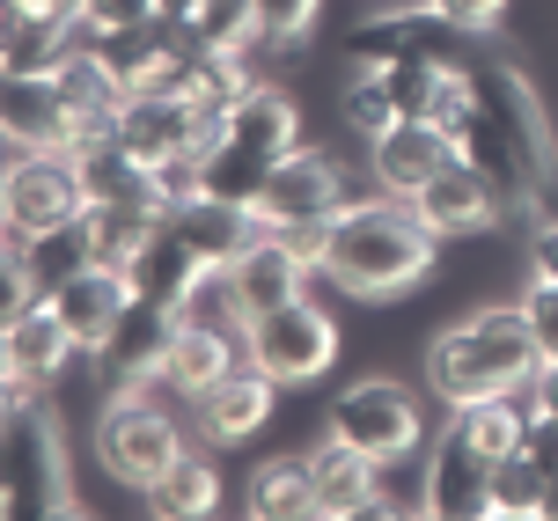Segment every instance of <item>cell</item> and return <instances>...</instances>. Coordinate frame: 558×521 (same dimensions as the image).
I'll use <instances>...</instances> for the list:
<instances>
[{
	"label": "cell",
	"instance_id": "obj_1",
	"mask_svg": "<svg viewBox=\"0 0 558 521\" xmlns=\"http://www.w3.org/2000/svg\"><path fill=\"white\" fill-rule=\"evenodd\" d=\"M441 125L456 133V147L493 177L500 206L544 214L558 198V140H551V125H544V104H536L530 74H522L514 59L477 52L471 66L456 74V88H448Z\"/></svg>",
	"mask_w": 558,
	"mask_h": 521
},
{
	"label": "cell",
	"instance_id": "obj_2",
	"mask_svg": "<svg viewBox=\"0 0 558 521\" xmlns=\"http://www.w3.org/2000/svg\"><path fill=\"white\" fill-rule=\"evenodd\" d=\"M302 147V110L294 96L257 82L251 96L214 110L206 125V147H198V198H221V206H243L257 214V198L272 184V169Z\"/></svg>",
	"mask_w": 558,
	"mask_h": 521
},
{
	"label": "cell",
	"instance_id": "obj_3",
	"mask_svg": "<svg viewBox=\"0 0 558 521\" xmlns=\"http://www.w3.org/2000/svg\"><path fill=\"white\" fill-rule=\"evenodd\" d=\"M434 250H441V235L412 214V198H367L331 220L324 279L345 287L353 302H383V294H404L434 272Z\"/></svg>",
	"mask_w": 558,
	"mask_h": 521
},
{
	"label": "cell",
	"instance_id": "obj_4",
	"mask_svg": "<svg viewBox=\"0 0 558 521\" xmlns=\"http://www.w3.org/2000/svg\"><path fill=\"white\" fill-rule=\"evenodd\" d=\"M536 360H544V346H536V330H530V316H522V302H514V308L500 302V308L463 316L456 330H441V338L426 346V383H434V397L456 412V404H471V397L530 389Z\"/></svg>",
	"mask_w": 558,
	"mask_h": 521
},
{
	"label": "cell",
	"instance_id": "obj_5",
	"mask_svg": "<svg viewBox=\"0 0 558 521\" xmlns=\"http://www.w3.org/2000/svg\"><path fill=\"white\" fill-rule=\"evenodd\" d=\"M0 514L8 521H52L74 514V485H66V440L59 419L37 397H15L0 419Z\"/></svg>",
	"mask_w": 558,
	"mask_h": 521
},
{
	"label": "cell",
	"instance_id": "obj_6",
	"mask_svg": "<svg viewBox=\"0 0 558 521\" xmlns=\"http://www.w3.org/2000/svg\"><path fill=\"white\" fill-rule=\"evenodd\" d=\"M88 214V184L74 147H8L0 177V220L8 235H66Z\"/></svg>",
	"mask_w": 558,
	"mask_h": 521
},
{
	"label": "cell",
	"instance_id": "obj_7",
	"mask_svg": "<svg viewBox=\"0 0 558 521\" xmlns=\"http://www.w3.org/2000/svg\"><path fill=\"white\" fill-rule=\"evenodd\" d=\"M345 59L353 66H383V59H434L448 74H463L477 59V29L448 23L434 0H418V8H383V15H367L353 37H345Z\"/></svg>",
	"mask_w": 558,
	"mask_h": 521
},
{
	"label": "cell",
	"instance_id": "obj_8",
	"mask_svg": "<svg viewBox=\"0 0 558 521\" xmlns=\"http://www.w3.org/2000/svg\"><path fill=\"white\" fill-rule=\"evenodd\" d=\"M243 360H257L279 389L316 383V375L338 360V324L316 302H302V294H294V302L257 308V316H251V330H243Z\"/></svg>",
	"mask_w": 558,
	"mask_h": 521
},
{
	"label": "cell",
	"instance_id": "obj_9",
	"mask_svg": "<svg viewBox=\"0 0 558 521\" xmlns=\"http://www.w3.org/2000/svg\"><path fill=\"white\" fill-rule=\"evenodd\" d=\"M331 434L345 440V448L375 456V463H404L418 440H426V412H418V397L404 383H383V375H375V383L338 389Z\"/></svg>",
	"mask_w": 558,
	"mask_h": 521
},
{
	"label": "cell",
	"instance_id": "obj_10",
	"mask_svg": "<svg viewBox=\"0 0 558 521\" xmlns=\"http://www.w3.org/2000/svg\"><path fill=\"white\" fill-rule=\"evenodd\" d=\"M96 448H104L111 477H125V485H140V493L184 456V440H177L169 412H155L140 389H118L111 404H104V419H96Z\"/></svg>",
	"mask_w": 558,
	"mask_h": 521
},
{
	"label": "cell",
	"instance_id": "obj_11",
	"mask_svg": "<svg viewBox=\"0 0 558 521\" xmlns=\"http://www.w3.org/2000/svg\"><path fill=\"white\" fill-rule=\"evenodd\" d=\"M206 125H214V104H198V96H169V88H133L125 110H118V140H125L147 169L198 155V147H206Z\"/></svg>",
	"mask_w": 558,
	"mask_h": 521
},
{
	"label": "cell",
	"instance_id": "obj_12",
	"mask_svg": "<svg viewBox=\"0 0 558 521\" xmlns=\"http://www.w3.org/2000/svg\"><path fill=\"white\" fill-rule=\"evenodd\" d=\"M353 206L345 198V169L331 155H316V147H294L287 162L272 169V184L257 198V220L265 228H294V220H338Z\"/></svg>",
	"mask_w": 558,
	"mask_h": 521
},
{
	"label": "cell",
	"instance_id": "obj_13",
	"mask_svg": "<svg viewBox=\"0 0 558 521\" xmlns=\"http://www.w3.org/2000/svg\"><path fill=\"white\" fill-rule=\"evenodd\" d=\"M133 302H140V287H133V272H118V265H82V272H66L52 287V308L66 316V330H74V346H82L88 360L118 338V324H125Z\"/></svg>",
	"mask_w": 558,
	"mask_h": 521
},
{
	"label": "cell",
	"instance_id": "obj_14",
	"mask_svg": "<svg viewBox=\"0 0 558 521\" xmlns=\"http://www.w3.org/2000/svg\"><path fill=\"white\" fill-rule=\"evenodd\" d=\"M426 514H441V521H485L493 514V456H485L463 426H448V434L434 440V463H426Z\"/></svg>",
	"mask_w": 558,
	"mask_h": 521
},
{
	"label": "cell",
	"instance_id": "obj_15",
	"mask_svg": "<svg viewBox=\"0 0 558 521\" xmlns=\"http://www.w3.org/2000/svg\"><path fill=\"white\" fill-rule=\"evenodd\" d=\"M367 147H375V184L390 198H412L418 184H434V177L463 155L441 118H397L390 133H375Z\"/></svg>",
	"mask_w": 558,
	"mask_h": 521
},
{
	"label": "cell",
	"instance_id": "obj_16",
	"mask_svg": "<svg viewBox=\"0 0 558 521\" xmlns=\"http://www.w3.org/2000/svg\"><path fill=\"white\" fill-rule=\"evenodd\" d=\"M0 125H8V147H74L82 140V110L59 88V74H8Z\"/></svg>",
	"mask_w": 558,
	"mask_h": 521
},
{
	"label": "cell",
	"instance_id": "obj_17",
	"mask_svg": "<svg viewBox=\"0 0 558 521\" xmlns=\"http://www.w3.org/2000/svg\"><path fill=\"white\" fill-rule=\"evenodd\" d=\"M412 214L426 220L434 235H477V228L500 220V192H493V177H485L471 155H456L434 184H418V192H412Z\"/></svg>",
	"mask_w": 558,
	"mask_h": 521
},
{
	"label": "cell",
	"instance_id": "obj_18",
	"mask_svg": "<svg viewBox=\"0 0 558 521\" xmlns=\"http://www.w3.org/2000/svg\"><path fill=\"white\" fill-rule=\"evenodd\" d=\"M74 360H82V346H74L66 316L52 308V294H45V302H29L23 316H0V367H8V375L59 383Z\"/></svg>",
	"mask_w": 558,
	"mask_h": 521
},
{
	"label": "cell",
	"instance_id": "obj_19",
	"mask_svg": "<svg viewBox=\"0 0 558 521\" xmlns=\"http://www.w3.org/2000/svg\"><path fill=\"white\" fill-rule=\"evenodd\" d=\"M169 338H177V308L169 302H133L125 308V324H118V338L104 346V383L118 389H147L162 383V360H169Z\"/></svg>",
	"mask_w": 558,
	"mask_h": 521
},
{
	"label": "cell",
	"instance_id": "obj_20",
	"mask_svg": "<svg viewBox=\"0 0 558 521\" xmlns=\"http://www.w3.org/2000/svg\"><path fill=\"white\" fill-rule=\"evenodd\" d=\"M272 389L279 383L257 367V360H235L214 389H198V397H192V404H198V426H206L214 440H251L257 426L272 419Z\"/></svg>",
	"mask_w": 558,
	"mask_h": 521
},
{
	"label": "cell",
	"instance_id": "obj_21",
	"mask_svg": "<svg viewBox=\"0 0 558 521\" xmlns=\"http://www.w3.org/2000/svg\"><path fill=\"white\" fill-rule=\"evenodd\" d=\"M82 45L74 15H37V8H0V66L8 74H59Z\"/></svg>",
	"mask_w": 558,
	"mask_h": 521
},
{
	"label": "cell",
	"instance_id": "obj_22",
	"mask_svg": "<svg viewBox=\"0 0 558 521\" xmlns=\"http://www.w3.org/2000/svg\"><path fill=\"white\" fill-rule=\"evenodd\" d=\"M74 162H82L88 206H162V192H155V169L140 162V155H133L118 133L82 140V147H74Z\"/></svg>",
	"mask_w": 558,
	"mask_h": 521
},
{
	"label": "cell",
	"instance_id": "obj_23",
	"mask_svg": "<svg viewBox=\"0 0 558 521\" xmlns=\"http://www.w3.org/2000/svg\"><path fill=\"white\" fill-rule=\"evenodd\" d=\"M308 463H316V514L345 521V514H375L383 507V463L375 456H361V448H345L331 434Z\"/></svg>",
	"mask_w": 558,
	"mask_h": 521
},
{
	"label": "cell",
	"instance_id": "obj_24",
	"mask_svg": "<svg viewBox=\"0 0 558 521\" xmlns=\"http://www.w3.org/2000/svg\"><path fill=\"white\" fill-rule=\"evenodd\" d=\"M198 272H206L198 243L162 214V228H155V235H147V250L133 257V287H140V302H169V308H177V302H184V287H192Z\"/></svg>",
	"mask_w": 558,
	"mask_h": 521
},
{
	"label": "cell",
	"instance_id": "obj_25",
	"mask_svg": "<svg viewBox=\"0 0 558 521\" xmlns=\"http://www.w3.org/2000/svg\"><path fill=\"white\" fill-rule=\"evenodd\" d=\"M302 279H308V265H302L287 243H279L272 228H257L251 243H243V257H235V287H243L251 316H257V308L294 302V294H302Z\"/></svg>",
	"mask_w": 558,
	"mask_h": 521
},
{
	"label": "cell",
	"instance_id": "obj_26",
	"mask_svg": "<svg viewBox=\"0 0 558 521\" xmlns=\"http://www.w3.org/2000/svg\"><path fill=\"white\" fill-rule=\"evenodd\" d=\"M155 228H162V206H88L74 235H82L88 265H118V272H133V257L147 250Z\"/></svg>",
	"mask_w": 558,
	"mask_h": 521
},
{
	"label": "cell",
	"instance_id": "obj_27",
	"mask_svg": "<svg viewBox=\"0 0 558 521\" xmlns=\"http://www.w3.org/2000/svg\"><path fill=\"white\" fill-rule=\"evenodd\" d=\"M243 360V346L235 338H221V330H198V324H177V338H169V360H162V383L184 389V397H198V389H214Z\"/></svg>",
	"mask_w": 558,
	"mask_h": 521
},
{
	"label": "cell",
	"instance_id": "obj_28",
	"mask_svg": "<svg viewBox=\"0 0 558 521\" xmlns=\"http://www.w3.org/2000/svg\"><path fill=\"white\" fill-rule=\"evenodd\" d=\"M251 514L257 521L316 514V463H308V456H265V463L251 470Z\"/></svg>",
	"mask_w": 558,
	"mask_h": 521
},
{
	"label": "cell",
	"instance_id": "obj_29",
	"mask_svg": "<svg viewBox=\"0 0 558 521\" xmlns=\"http://www.w3.org/2000/svg\"><path fill=\"white\" fill-rule=\"evenodd\" d=\"M177 324L221 330V338H235V346H243V330H251V302H243V287H235V265H206V272L184 287Z\"/></svg>",
	"mask_w": 558,
	"mask_h": 521
},
{
	"label": "cell",
	"instance_id": "obj_30",
	"mask_svg": "<svg viewBox=\"0 0 558 521\" xmlns=\"http://www.w3.org/2000/svg\"><path fill=\"white\" fill-rule=\"evenodd\" d=\"M214 507H221V470L206 463V456H177L147 485V514H162V521H198V514H214Z\"/></svg>",
	"mask_w": 558,
	"mask_h": 521
},
{
	"label": "cell",
	"instance_id": "obj_31",
	"mask_svg": "<svg viewBox=\"0 0 558 521\" xmlns=\"http://www.w3.org/2000/svg\"><path fill=\"white\" fill-rule=\"evenodd\" d=\"M456 426L500 463V456H514L522 440H530V397L522 389H500V397H471V404H456Z\"/></svg>",
	"mask_w": 558,
	"mask_h": 521
},
{
	"label": "cell",
	"instance_id": "obj_32",
	"mask_svg": "<svg viewBox=\"0 0 558 521\" xmlns=\"http://www.w3.org/2000/svg\"><path fill=\"white\" fill-rule=\"evenodd\" d=\"M375 74H383V88H390L397 118H441L448 88H456V74L434 66V59H383Z\"/></svg>",
	"mask_w": 558,
	"mask_h": 521
},
{
	"label": "cell",
	"instance_id": "obj_33",
	"mask_svg": "<svg viewBox=\"0 0 558 521\" xmlns=\"http://www.w3.org/2000/svg\"><path fill=\"white\" fill-rule=\"evenodd\" d=\"M544 499H551V470L536 463L530 448L493 463V514H544Z\"/></svg>",
	"mask_w": 558,
	"mask_h": 521
},
{
	"label": "cell",
	"instance_id": "obj_34",
	"mask_svg": "<svg viewBox=\"0 0 558 521\" xmlns=\"http://www.w3.org/2000/svg\"><path fill=\"white\" fill-rule=\"evenodd\" d=\"M184 29H192L206 52H243V45L257 37V8H251V0H206Z\"/></svg>",
	"mask_w": 558,
	"mask_h": 521
},
{
	"label": "cell",
	"instance_id": "obj_35",
	"mask_svg": "<svg viewBox=\"0 0 558 521\" xmlns=\"http://www.w3.org/2000/svg\"><path fill=\"white\" fill-rule=\"evenodd\" d=\"M345 125H353V133H367V140L397 125V104H390V88H383V74H375V66H361V74L345 82Z\"/></svg>",
	"mask_w": 558,
	"mask_h": 521
},
{
	"label": "cell",
	"instance_id": "obj_36",
	"mask_svg": "<svg viewBox=\"0 0 558 521\" xmlns=\"http://www.w3.org/2000/svg\"><path fill=\"white\" fill-rule=\"evenodd\" d=\"M155 0H82V37H111V29H140L155 23Z\"/></svg>",
	"mask_w": 558,
	"mask_h": 521
},
{
	"label": "cell",
	"instance_id": "obj_37",
	"mask_svg": "<svg viewBox=\"0 0 558 521\" xmlns=\"http://www.w3.org/2000/svg\"><path fill=\"white\" fill-rule=\"evenodd\" d=\"M251 8H257V37H272V45H287L316 23V0H251Z\"/></svg>",
	"mask_w": 558,
	"mask_h": 521
},
{
	"label": "cell",
	"instance_id": "obj_38",
	"mask_svg": "<svg viewBox=\"0 0 558 521\" xmlns=\"http://www.w3.org/2000/svg\"><path fill=\"white\" fill-rule=\"evenodd\" d=\"M522 316H530L536 346L544 360H558V279H530V294H522Z\"/></svg>",
	"mask_w": 558,
	"mask_h": 521
},
{
	"label": "cell",
	"instance_id": "obj_39",
	"mask_svg": "<svg viewBox=\"0 0 558 521\" xmlns=\"http://www.w3.org/2000/svg\"><path fill=\"white\" fill-rule=\"evenodd\" d=\"M530 279H558V214H536L530 228Z\"/></svg>",
	"mask_w": 558,
	"mask_h": 521
},
{
	"label": "cell",
	"instance_id": "obj_40",
	"mask_svg": "<svg viewBox=\"0 0 558 521\" xmlns=\"http://www.w3.org/2000/svg\"><path fill=\"white\" fill-rule=\"evenodd\" d=\"M434 8H441L448 23L477 29V37H485V29H493V23H500V15H507V0H434Z\"/></svg>",
	"mask_w": 558,
	"mask_h": 521
},
{
	"label": "cell",
	"instance_id": "obj_41",
	"mask_svg": "<svg viewBox=\"0 0 558 521\" xmlns=\"http://www.w3.org/2000/svg\"><path fill=\"white\" fill-rule=\"evenodd\" d=\"M522 397H530L536 419H551V426H558V360H536V375H530V389H522Z\"/></svg>",
	"mask_w": 558,
	"mask_h": 521
},
{
	"label": "cell",
	"instance_id": "obj_42",
	"mask_svg": "<svg viewBox=\"0 0 558 521\" xmlns=\"http://www.w3.org/2000/svg\"><path fill=\"white\" fill-rule=\"evenodd\" d=\"M0 8H37V15H74L82 23V0H0Z\"/></svg>",
	"mask_w": 558,
	"mask_h": 521
}]
</instances>
